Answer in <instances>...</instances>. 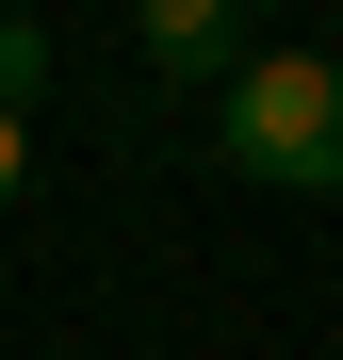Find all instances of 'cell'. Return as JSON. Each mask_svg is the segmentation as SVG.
Listing matches in <instances>:
<instances>
[{"instance_id":"3957f363","label":"cell","mask_w":343,"mask_h":360,"mask_svg":"<svg viewBox=\"0 0 343 360\" xmlns=\"http://www.w3.org/2000/svg\"><path fill=\"white\" fill-rule=\"evenodd\" d=\"M33 82H49V33H33V17H0V115H33Z\"/></svg>"},{"instance_id":"6da1fadb","label":"cell","mask_w":343,"mask_h":360,"mask_svg":"<svg viewBox=\"0 0 343 360\" xmlns=\"http://www.w3.org/2000/svg\"><path fill=\"white\" fill-rule=\"evenodd\" d=\"M213 148L262 197H343V66L327 49H246V82L213 98Z\"/></svg>"},{"instance_id":"277c9868","label":"cell","mask_w":343,"mask_h":360,"mask_svg":"<svg viewBox=\"0 0 343 360\" xmlns=\"http://www.w3.org/2000/svg\"><path fill=\"white\" fill-rule=\"evenodd\" d=\"M17 164H33V131H17V115H0V197H17Z\"/></svg>"},{"instance_id":"7a4b0ae2","label":"cell","mask_w":343,"mask_h":360,"mask_svg":"<svg viewBox=\"0 0 343 360\" xmlns=\"http://www.w3.org/2000/svg\"><path fill=\"white\" fill-rule=\"evenodd\" d=\"M131 49H147V66L163 82H246V17H229V0H147V17H131Z\"/></svg>"}]
</instances>
